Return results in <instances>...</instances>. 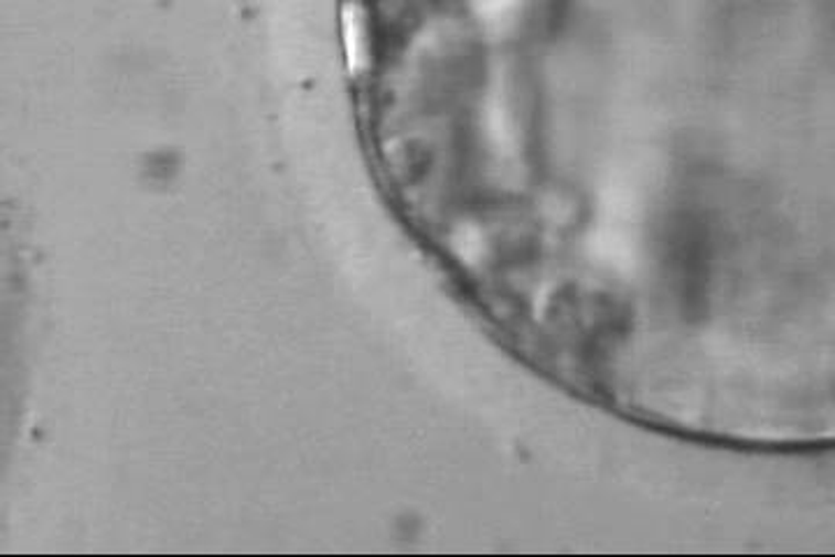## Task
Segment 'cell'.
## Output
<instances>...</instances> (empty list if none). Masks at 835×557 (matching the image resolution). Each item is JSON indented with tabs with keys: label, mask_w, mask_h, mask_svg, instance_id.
I'll return each instance as SVG.
<instances>
[{
	"label": "cell",
	"mask_w": 835,
	"mask_h": 557,
	"mask_svg": "<svg viewBox=\"0 0 835 557\" xmlns=\"http://www.w3.org/2000/svg\"><path fill=\"white\" fill-rule=\"evenodd\" d=\"M342 33H344V50H346V65L351 75H360L370 65V40L365 17L357 10V6L349 3L342 10Z\"/></svg>",
	"instance_id": "obj_1"
}]
</instances>
